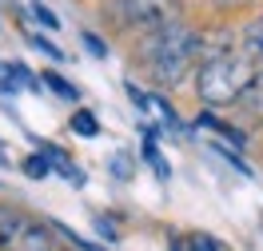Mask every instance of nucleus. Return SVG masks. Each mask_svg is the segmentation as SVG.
<instances>
[{
    "label": "nucleus",
    "instance_id": "1",
    "mask_svg": "<svg viewBox=\"0 0 263 251\" xmlns=\"http://www.w3.org/2000/svg\"><path fill=\"white\" fill-rule=\"evenodd\" d=\"M199 32L187 28V24H167L160 32H152V40L144 44V64L152 68V76L164 84H176L183 80V72L192 68V60L199 56Z\"/></svg>",
    "mask_w": 263,
    "mask_h": 251
},
{
    "label": "nucleus",
    "instance_id": "2",
    "mask_svg": "<svg viewBox=\"0 0 263 251\" xmlns=\"http://www.w3.org/2000/svg\"><path fill=\"white\" fill-rule=\"evenodd\" d=\"M251 56H215V60H203L196 72V92L208 108H223V104H239L243 88L251 84Z\"/></svg>",
    "mask_w": 263,
    "mask_h": 251
},
{
    "label": "nucleus",
    "instance_id": "3",
    "mask_svg": "<svg viewBox=\"0 0 263 251\" xmlns=\"http://www.w3.org/2000/svg\"><path fill=\"white\" fill-rule=\"evenodd\" d=\"M116 16L124 24L160 32V28L180 20V0H116Z\"/></svg>",
    "mask_w": 263,
    "mask_h": 251
},
{
    "label": "nucleus",
    "instance_id": "4",
    "mask_svg": "<svg viewBox=\"0 0 263 251\" xmlns=\"http://www.w3.org/2000/svg\"><path fill=\"white\" fill-rule=\"evenodd\" d=\"M0 251H56V223H44V219L20 211Z\"/></svg>",
    "mask_w": 263,
    "mask_h": 251
},
{
    "label": "nucleus",
    "instance_id": "5",
    "mask_svg": "<svg viewBox=\"0 0 263 251\" xmlns=\"http://www.w3.org/2000/svg\"><path fill=\"white\" fill-rule=\"evenodd\" d=\"M40 156L52 164V171H60L64 180H72V187H84V171L68 160V151H60L56 144H40Z\"/></svg>",
    "mask_w": 263,
    "mask_h": 251
},
{
    "label": "nucleus",
    "instance_id": "6",
    "mask_svg": "<svg viewBox=\"0 0 263 251\" xmlns=\"http://www.w3.org/2000/svg\"><path fill=\"white\" fill-rule=\"evenodd\" d=\"M0 88H4L8 96H16V92H24V88H36V76L24 64L8 60V64H0Z\"/></svg>",
    "mask_w": 263,
    "mask_h": 251
},
{
    "label": "nucleus",
    "instance_id": "7",
    "mask_svg": "<svg viewBox=\"0 0 263 251\" xmlns=\"http://www.w3.org/2000/svg\"><path fill=\"white\" fill-rule=\"evenodd\" d=\"M172 251H231V247L208 231H192V235H172Z\"/></svg>",
    "mask_w": 263,
    "mask_h": 251
},
{
    "label": "nucleus",
    "instance_id": "8",
    "mask_svg": "<svg viewBox=\"0 0 263 251\" xmlns=\"http://www.w3.org/2000/svg\"><path fill=\"white\" fill-rule=\"evenodd\" d=\"M239 108H243L251 120H263V72L251 76V84H247L243 96H239Z\"/></svg>",
    "mask_w": 263,
    "mask_h": 251
},
{
    "label": "nucleus",
    "instance_id": "9",
    "mask_svg": "<svg viewBox=\"0 0 263 251\" xmlns=\"http://www.w3.org/2000/svg\"><path fill=\"white\" fill-rule=\"evenodd\" d=\"M243 56H251V60H263V16L251 20L243 28Z\"/></svg>",
    "mask_w": 263,
    "mask_h": 251
},
{
    "label": "nucleus",
    "instance_id": "10",
    "mask_svg": "<svg viewBox=\"0 0 263 251\" xmlns=\"http://www.w3.org/2000/svg\"><path fill=\"white\" fill-rule=\"evenodd\" d=\"M196 124H203V128H212V132H219V136H228L231 144H243V132H239V128H231L228 120H215L212 112H199Z\"/></svg>",
    "mask_w": 263,
    "mask_h": 251
},
{
    "label": "nucleus",
    "instance_id": "11",
    "mask_svg": "<svg viewBox=\"0 0 263 251\" xmlns=\"http://www.w3.org/2000/svg\"><path fill=\"white\" fill-rule=\"evenodd\" d=\"M72 132L76 136H84V140H92V136H100V120L92 116V112H76V116H72Z\"/></svg>",
    "mask_w": 263,
    "mask_h": 251
},
{
    "label": "nucleus",
    "instance_id": "12",
    "mask_svg": "<svg viewBox=\"0 0 263 251\" xmlns=\"http://www.w3.org/2000/svg\"><path fill=\"white\" fill-rule=\"evenodd\" d=\"M40 80L48 84V88L56 92V96H60V100H80V88H72V84H68L64 76H56V72H44Z\"/></svg>",
    "mask_w": 263,
    "mask_h": 251
},
{
    "label": "nucleus",
    "instance_id": "13",
    "mask_svg": "<svg viewBox=\"0 0 263 251\" xmlns=\"http://www.w3.org/2000/svg\"><path fill=\"white\" fill-rule=\"evenodd\" d=\"M48 171H52V164H48V160H44V156H40V151L24 160V176H28V180H44Z\"/></svg>",
    "mask_w": 263,
    "mask_h": 251
},
{
    "label": "nucleus",
    "instance_id": "14",
    "mask_svg": "<svg viewBox=\"0 0 263 251\" xmlns=\"http://www.w3.org/2000/svg\"><path fill=\"white\" fill-rule=\"evenodd\" d=\"M24 40H28V44H32L36 52H44V56H48V60H64V52L56 48V44H52V40H44V36H36V32H24Z\"/></svg>",
    "mask_w": 263,
    "mask_h": 251
},
{
    "label": "nucleus",
    "instance_id": "15",
    "mask_svg": "<svg viewBox=\"0 0 263 251\" xmlns=\"http://www.w3.org/2000/svg\"><path fill=\"white\" fill-rule=\"evenodd\" d=\"M32 16L40 20V24L48 28V32H56V28H60V20H56V12H52V8H44V4H36V0H32Z\"/></svg>",
    "mask_w": 263,
    "mask_h": 251
},
{
    "label": "nucleus",
    "instance_id": "16",
    "mask_svg": "<svg viewBox=\"0 0 263 251\" xmlns=\"http://www.w3.org/2000/svg\"><path fill=\"white\" fill-rule=\"evenodd\" d=\"M16 216H20V211H12V207H4V203H0V247H4V239H8V231H12Z\"/></svg>",
    "mask_w": 263,
    "mask_h": 251
},
{
    "label": "nucleus",
    "instance_id": "17",
    "mask_svg": "<svg viewBox=\"0 0 263 251\" xmlns=\"http://www.w3.org/2000/svg\"><path fill=\"white\" fill-rule=\"evenodd\" d=\"M56 231L64 235V239L72 243V247H80V251H104V247H96V243H88V239H80V235L72 231V227H60V223H56Z\"/></svg>",
    "mask_w": 263,
    "mask_h": 251
},
{
    "label": "nucleus",
    "instance_id": "18",
    "mask_svg": "<svg viewBox=\"0 0 263 251\" xmlns=\"http://www.w3.org/2000/svg\"><path fill=\"white\" fill-rule=\"evenodd\" d=\"M112 176H120V180H132V160L124 156V151H116V156H112Z\"/></svg>",
    "mask_w": 263,
    "mask_h": 251
},
{
    "label": "nucleus",
    "instance_id": "19",
    "mask_svg": "<svg viewBox=\"0 0 263 251\" xmlns=\"http://www.w3.org/2000/svg\"><path fill=\"white\" fill-rule=\"evenodd\" d=\"M80 40H84V48L92 52V56H108V44H104V40H100L96 32H84Z\"/></svg>",
    "mask_w": 263,
    "mask_h": 251
},
{
    "label": "nucleus",
    "instance_id": "20",
    "mask_svg": "<svg viewBox=\"0 0 263 251\" xmlns=\"http://www.w3.org/2000/svg\"><path fill=\"white\" fill-rule=\"evenodd\" d=\"M212 4L219 8V12H235V8H247L251 0H212Z\"/></svg>",
    "mask_w": 263,
    "mask_h": 251
},
{
    "label": "nucleus",
    "instance_id": "21",
    "mask_svg": "<svg viewBox=\"0 0 263 251\" xmlns=\"http://www.w3.org/2000/svg\"><path fill=\"white\" fill-rule=\"evenodd\" d=\"M0 167H8V151L0 148Z\"/></svg>",
    "mask_w": 263,
    "mask_h": 251
}]
</instances>
